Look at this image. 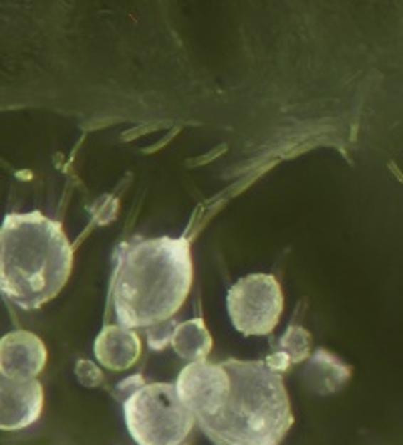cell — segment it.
Wrapping results in <instances>:
<instances>
[{"label": "cell", "mask_w": 403, "mask_h": 445, "mask_svg": "<svg viewBox=\"0 0 403 445\" xmlns=\"http://www.w3.org/2000/svg\"><path fill=\"white\" fill-rule=\"evenodd\" d=\"M194 281L188 238H150L119 248L111 303L119 325L133 328L172 323L190 294Z\"/></svg>", "instance_id": "6da1fadb"}, {"label": "cell", "mask_w": 403, "mask_h": 445, "mask_svg": "<svg viewBox=\"0 0 403 445\" xmlns=\"http://www.w3.org/2000/svg\"><path fill=\"white\" fill-rule=\"evenodd\" d=\"M73 246L63 226L41 211L9 214L0 228V290L4 300L36 310L63 290Z\"/></svg>", "instance_id": "7a4b0ae2"}, {"label": "cell", "mask_w": 403, "mask_h": 445, "mask_svg": "<svg viewBox=\"0 0 403 445\" xmlns=\"http://www.w3.org/2000/svg\"><path fill=\"white\" fill-rule=\"evenodd\" d=\"M230 393L218 409L200 417L214 445H281L295 417L283 375L266 361L228 359Z\"/></svg>", "instance_id": "3957f363"}, {"label": "cell", "mask_w": 403, "mask_h": 445, "mask_svg": "<svg viewBox=\"0 0 403 445\" xmlns=\"http://www.w3.org/2000/svg\"><path fill=\"white\" fill-rule=\"evenodd\" d=\"M123 422L135 445H186L196 413L182 401L176 383H147L133 375L115 389Z\"/></svg>", "instance_id": "277c9868"}, {"label": "cell", "mask_w": 403, "mask_h": 445, "mask_svg": "<svg viewBox=\"0 0 403 445\" xmlns=\"http://www.w3.org/2000/svg\"><path fill=\"white\" fill-rule=\"evenodd\" d=\"M226 305L230 320L240 335L266 337L283 317L285 296L273 274H250L232 284Z\"/></svg>", "instance_id": "5b68a950"}, {"label": "cell", "mask_w": 403, "mask_h": 445, "mask_svg": "<svg viewBox=\"0 0 403 445\" xmlns=\"http://www.w3.org/2000/svg\"><path fill=\"white\" fill-rule=\"evenodd\" d=\"M176 389L182 401L196 413V419L218 409L230 393V375L222 363L194 361L179 371Z\"/></svg>", "instance_id": "8992f818"}, {"label": "cell", "mask_w": 403, "mask_h": 445, "mask_svg": "<svg viewBox=\"0 0 403 445\" xmlns=\"http://www.w3.org/2000/svg\"><path fill=\"white\" fill-rule=\"evenodd\" d=\"M45 391L36 379H6L0 385V429L21 431L38 422Z\"/></svg>", "instance_id": "52a82bcc"}, {"label": "cell", "mask_w": 403, "mask_h": 445, "mask_svg": "<svg viewBox=\"0 0 403 445\" xmlns=\"http://www.w3.org/2000/svg\"><path fill=\"white\" fill-rule=\"evenodd\" d=\"M47 365V347L31 330H11L0 340V375L36 379Z\"/></svg>", "instance_id": "ba28073f"}, {"label": "cell", "mask_w": 403, "mask_h": 445, "mask_svg": "<svg viewBox=\"0 0 403 445\" xmlns=\"http://www.w3.org/2000/svg\"><path fill=\"white\" fill-rule=\"evenodd\" d=\"M97 363L109 371H127L142 357V340L133 328L105 325L93 345Z\"/></svg>", "instance_id": "9c48e42d"}, {"label": "cell", "mask_w": 403, "mask_h": 445, "mask_svg": "<svg viewBox=\"0 0 403 445\" xmlns=\"http://www.w3.org/2000/svg\"><path fill=\"white\" fill-rule=\"evenodd\" d=\"M351 379V367L341 361L337 355L317 349L305 361V367L300 369V381L310 393L329 397L343 389Z\"/></svg>", "instance_id": "30bf717a"}, {"label": "cell", "mask_w": 403, "mask_h": 445, "mask_svg": "<svg viewBox=\"0 0 403 445\" xmlns=\"http://www.w3.org/2000/svg\"><path fill=\"white\" fill-rule=\"evenodd\" d=\"M172 349L186 361H206L212 351V335L202 318H190L174 327L172 330Z\"/></svg>", "instance_id": "8fae6325"}, {"label": "cell", "mask_w": 403, "mask_h": 445, "mask_svg": "<svg viewBox=\"0 0 403 445\" xmlns=\"http://www.w3.org/2000/svg\"><path fill=\"white\" fill-rule=\"evenodd\" d=\"M313 355V339L307 328L291 325L283 335V339L278 340V351L271 355L266 359V363L278 373L285 371L286 367L297 363H305L308 357Z\"/></svg>", "instance_id": "7c38bea8"}, {"label": "cell", "mask_w": 403, "mask_h": 445, "mask_svg": "<svg viewBox=\"0 0 403 445\" xmlns=\"http://www.w3.org/2000/svg\"><path fill=\"white\" fill-rule=\"evenodd\" d=\"M75 377H77V381L81 383L83 387H101L105 383V377L101 373V369L97 367L95 363H91V361H77L75 365Z\"/></svg>", "instance_id": "4fadbf2b"}]
</instances>
